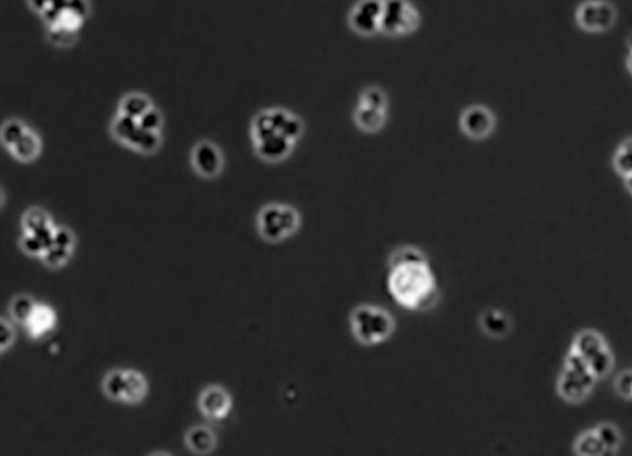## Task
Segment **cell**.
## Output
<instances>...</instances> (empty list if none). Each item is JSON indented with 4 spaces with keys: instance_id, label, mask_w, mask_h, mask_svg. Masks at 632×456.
Returning a JSON list of instances; mask_svg holds the SVG:
<instances>
[{
    "instance_id": "obj_1",
    "label": "cell",
    "mask_w": 632,
    "mask_h": 456,
    "mask_svg": "<svg viewBox=\"0 0 632 456\" xmlns=\"http://www.w3.org/2000/svg\"><path fill=\"white\" fill-rule=\"evenodd\" d=\"M387 286L393 300L408 311L435 306L438 281L426 256L414 246H401L389 257Z\"/></svg>"
},
{
    "instance_id": "obj_2",
    "label": "cell",
    "mask_w": 632,
    "mask_h": 456,
    "mask_svg": "<svg viewBox=\"0 0 632 456\" xmlns=\"http://www.w3.org/2000/svg\"><path fill=\"white\" fill-rule=\"evenodd\" d=\"M303 133L299 117L284 111H261L253 120L252 135L258 156L268 162L283 161Z\"/></svg>"
},
{
    "instance_id": "obj_3",
    "label": "cell",
    "mask_w": 632,
    "mask_h": 456,
    "mask_svg": "<svg viewBox=\"0 0 632 456\" xmlns=\"http://www.w3.org/2000/svg\"><path fill=\"white\" fill-rule=\"evenodd\" d=\"M349 329L360 344L374 346L393 335L395 320L382 307L360 304L349 314Z\"/></svg>"
},
{
    "instance_id": "obj_4",
    "label": "cell",
    "mask_w": 632,
    "mask_h": 456,
    "mask_svg": "<svg viewBox=\"0 0 632 456\" xmlns=\"http://www.w3.org/2000/svg\"><path fill=\"white\" fill-rule=\"evenodd\" d=\"M300 227V215L293 206L269 204L258 215V231L268 243H281L294 235Z\"/></svg>"
},
{
    "instance_id": "obj_5",
    "label": "cell",
    "mask_w": 632,
    "mask_h": 456,
    "mask_svg": "<svg viewBox=\"0 0 632 456\" xmlns=\"http://www.w3.org/2000/svg\"><path fill=\"white\" fill-rule=\"evenodd\" d=\"M387 120V97L382 89L368 87L360 95L355 111V122L365 133H377Z\"/></svg>"
},
{
    "instance_id": "obj_6",
    "label": "cell",
    "mask_w": 632,
    "mask_h": 456,
    "mask_svg": "<svg viewBox=\"0 0 632 456\" xmlns=\"http://www.w3.org/2000/svg\"><path fill=\"white\" fill-rule=\"evenodd\" d=\"M420 22L415 8L406 0H383L381 31L388 36L414 33Z\"/></svg>"
},
{
    "instance_id": "obj_7",
    "label": "cell",
    "mask_w": 632,
    "mask_h": 456,
    "mask_svg": "<svg viewBox=\"0 0 632 456\" xmlns=\"http://www.w3.org/2000/svg\"><path fill=\"white\" fill-rule=\"evenodd\" d=\"M383 0H360L349 15V25L356 33L372 36L381 31Z\"/></svg>"
},
{
    "instance_id": "obj_8",
    "label": "cell",
    "mask_w": 632,
    "mask_h": 456,
    "mask_svg": "<svg viewBox=\"0 0 632 456\" xmlns=\"http://www.w3.org/2000/svg\"><path fill=\"white\" fill-rule=\"evenodd\" d=\"M493 128V114L485 106H472L462 113L460 129L469 139H485Z\"/></svg>"
},
{
    "instance_id": "obj_9",
    "label": "cell",
    "mask_w": 632,
    "mask_h": 456,
    "mask_svg": "<svg viewBox=\"0 0 632 456\" xmlns=\"http://www.w3.org/2000/svg\"><path fill=\"white\" fill-rule=\"evenodd\" d=\"M195 171L206 178L217 177L222 168V157L217 146L211 142H200L193 151Z\"/></svg>"
},
{
    "instance_id": "obj_10",
    "label": "cell",
    "mask_w": 632,
    "mask_h": 456,
    "mask_svg": "<svg viewBox=\"0 0 632 456\" xmlns=\"http://www.w3.org/2000/svg\"><path fill=\"white\" fill-rule=\"evenodd\" d=\"M200 411L210 419H222L231 408V398L225 389L219 386L206 389L199 400Z\"/></svg>"
},
{
    "instance_id": "obj_11",
    "label": "cell",
    "mask_w": 632,
    "mask_h": 456,
    "mask_svg": "<svg viewBox=\"0 0 632 456\" xmlns=\"http://www.w3.org/2000/svg\"><path fill=\"white\" fill-rule=\"evenodd\" d=\"M111 130H113V135L119 141H122L133 149L138 144L141 133L144 131V129L140 127L139 122L136 119L125 117L122 114L113 122Z\"/></svg>"
},
{
    "instance_id": "obj_12",
    "label": "cell",
    "mask_w": 632,
    "mask_h": 456,
    "mask_svg": "<svg viewBox=\"0 0 632 456\" xmlns=\"http://www.w3.org/2000/svg\"><path fill=\"white\" fill-rule=\"evenodd\" d=\"M185 444L190 450L194 451L195 454L206 455L214 450V448L217 445V439L210 429L203 427V425H198V427H193L187 433Z\"/></svg>"
},
{
    "instance_id": "obj_13",
    "label": "cell",
    "mask_w": 632,
    "mask_h": 456,
    "mask_svg": "<svg viewBox=\"0 0 632 456\" xmlns=\"http://www.w3.org/2000/svg\"><path fill=\"white\" fill-rule=\"evenodd\" d=\"M56 316L53 311L49 307L36 306L33 316L26 323L28 333L33 338H40L44 334L49 333L51 329L55 327Z\"/></svg>"
},
{
    "instance_id": "obj_14",
    "label": "cell",
    "mask_w": 632,
    "mask_h": 456,
    "mask_svg": "<svg viewBox=\"0 0 632 456\" xmlns=\"http://www.w3.org/2000/svg\"><path fill=\"white\" fill-rule=\"evenodd\" d=\"M40 149H41V142H40L38 135L28 130L22 139L11 147L10 151L17 160L28 162L33 161V158H36L39 156Z\"/></svg>"
},
{
    "instance_id": "obj_15",
    "label": "cell",
    "mask_w": 632,
    "mask_h": 456,
    "mask_svg": "<svg viewBox=\"0 0 632 456\" xmlns=\"http://www.w3.org/2000/svg\"><path fill=\"white\" fill-rule=\"evenodd\" d=\"M147 393V382L144 376L138 371H126V384H125V393L124 402L126 403H139L144 400Z\"/></svg>"
},
{
    "instance_id": "obj_16",
    "label": "cell",
    "mask_w": 632,
    "mask_h": 456,
    "mask_svg": "<svg viewBox=\"0 0 632 456\" xmlns=\"http://www.w3.org/2000/svg\"><path fill=\"white\" fill-rule=\"evenodd\" d=\"M152 108L150 99L142 95H130L120 103V114L139 120L146 111Z\"/></svg>"
},
{
    "instance_id": "obj_17",
    "label": "cell",
    "mask_w": 632,
    "mask_h": 456,
    "mask_svg": "<svg viewBox=\"0 0 632 456\" xmlns=\"http://www.w3.org/2000/svg\"><path fill=\"white\" fill-rule=\"evenodd\" d=\"M125 384H126V371L115 370L106 375L103 389L108 398L113 400H124L125 393Z\"/></svg>"
},
{
    "instance_id": "obj_18",
    "label": "cell",
    "mask_w": 632,
    "mask_h": 456,
    "mask_svg": "<svg viewBox=\"0 0 632 456\" xmlns=\"http://www.w3.org/2000/svg\"><path fill=\"white\" fill-rule=\"evenodd\" d=\"M482 327L487 334L492 336H501L509 329V322L503 313L498 311H488L482 317Z\"/></svg>"
},
{
    "instance_id": "obj_19",
    "label": "cell",
    "mask_w": 632,
    "mask_h": 456,
    "mask_svg": "<svg viewBox=\"0 0 632 456\" xmlns=\"http://www.w3.org/2000/svg\"><path fill=\"white\" fill-rule=\"evenodd\" d=\"M22 225L25 233H39L41 230L51 228V219L46 211L40 208H33L24 215Z\"/></svg>"
},
{
    "instance_id": "obj_20",
    "label": "cell",
    "mask_w": 632,
    "mask_h": 456,
    "mask_svg": "<svg viewBox=\"0 0 632 456\" xmlns=\"http://www.w3.org/2000/svg\"><path fill=\"white\" fill-rule=\"evenodd\" d=\"M35 308H36V304L33 303L31 297L17 295L11 302V317L14 318L17 322L26 324L28 322V319L33 316Z\"/></svg>"
},
{
    "instance_id": "obj_21",
    "label": "cell",
    "mask_w": 632,
    "mask_h": 456,
    "mask_svg": "<svg viewBox=\"0 0 632 456\" xmlns=\"http://www.w3.org/2000/svg\"><path fill=\"white\" fill-rule=\"evenodd\" d=\"M71 251L72 250L52 243L50 247L44 251L41 257L46 266L51 267V268H58L68 261V259L71 256Z\"/></svg>"
},
{
    "instance_id": "obj_22",
    "label": "cell",
    "mask_w": 632,
    "mask_h": 456,
    "mask_svg": "<svg viewBox=\"0 0 632 456\" xmlns=\"http://www.w3.org/2000/svg\"><path fill=\"white\" fill-rule=\"evenodd\" d=\"M26 131H28V129L25 128V125L22 122L10 120V122H6L1 131L3 144L6 145V147L11 149L19 140L22 139Z\"/></svg>"
},
{
    "instance_id": "obj_23",
    "label": "cell",
    "mask_w": 632,
    "mask_h": 456,
    "mask_svg": "<svg viewBox=\"0 0 632 456\" xmlns=\"http://www.w3.org/2000/svg\"><path fill=\"white\" fill-rule=\"evenodd\" d=\"M138 122H139L140 127L144 130L158 133L162 125L161 114L153 108H151L150 111H146Z\"/></svg>"
},
{
    "instance_id": "obj_24",
    "label": "cell",
    "mask_w": 632,
    "mask_h": 456,
    "mask_svg": "<svg viewBox=\"0 0 632 456\" xmlns=\"http://www.w3.org/2000/svg\"><path fill=\"white\" fill-rule=\"evenodd\" d=\"M53 244L60 245L62 247L72 250L73 244H74L72 233L67 229H56L55 234H53Z\"/></svg>"
},
{
    "instance_id": "obj_25",
    "label": "cell",
    "mask_w": 632,
    "mask_h": 456,
    "mask_svg": "<svg viewBox=\"0 0 632 456\" xmlns=\"http://www.w3.org/2000/svg\"><path fill=\"white\" fill-rule=\"evenodd\" d=\"M15 338V334H14V329L11 327L9 323H6V319L1 320V329H0V346H1V352L8 349V346H10L13 340Z\"/></svg>"
},
{
    "instance_id": "obj_26",
    "label": "cell",
    "mask_w": 632,
    "mask_h": 456,
    "mask_svg": "<svg viewBox=\"0 0 632 456\" xmlns=\"http://www.w3.org/2000/svg\"><path fill=\"white\" fill-rule=\"evenodd\" d=\"M617 389L622 391V395L626 396V397H632V373H629L627 376H620V381H619V384H617Z\"/></svg>"
},
{
    "instance_id": "obj_27",
    "label": "cell",
    "mask_w": 632,
    "mask_h": 456,
    "mask_svg": "<svg viewBox=\"0 0 632 456\" xmlns=\"http://www.w3.org/2000/svg\"><path fill=\"white\" fill-rule=\"evenodd\" d=\"M31 1V6L36 9V10L41 11V13H44L51 6V3L52 0H30Z\"/></svg>"
}]
</instances>
